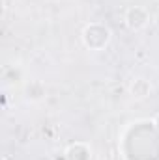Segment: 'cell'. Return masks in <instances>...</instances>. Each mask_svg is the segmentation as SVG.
Returning <instances> with one entry per match:
<instances>
[{"label": "cell", "instance_id": "1", "mask_svg": "<svg viewBox=\"0 0 159 160\" xmlns=\"http://www.w3.org/2000/svg\"><path fill=\"white\" fill-rule=\"evenodd\" d=\"M80 39L82 45L92 50V52H99V50H105L109 47V43L112 39V34L111 30L101 24V22H90L82 28V34H80Z\"/></svg>", "mask_w": 159, "mask_h": 160}, {"label": "cell", "instance_id": "2", "mask_svg": "<svg viewBox=\"0 0 159 160\" xmlns=\"http://www.w3.org/2000/svg\"><path fill=\"white\" fill-rule=\"evenodd\" d=\"M123 24L131 32H140L150 24V11L144 6H129L123 13Z\"/></svg>", "mask_w": 159, "mask_h": 160}, {"label": "cell", "instance_id": "3", "mask_svg": "<svg viewBox=\"0 0 159 160\" xmlns=\"http://www.w3.org/2000/svg\"><path fill=\"white\" fill-rule=\"evenodd\" d=\"M66 160H94V149L86 142H73L64 151Z\"/></svg>", "mask_w": 159, "mask_h": 160}, {"label": "cell", "instance_id": "4", "mask_svg": "<svg viewBox=\"0 0 159 160\" xmlns=\"http://www.w3.org/2000/svg\"><path fill=\"white\" fill-rule=\"evenodd\" d=\"M127 89H129V95H131L135 101H144V99H148V97L152 95L154 86H152L150 80L144 78V77H135V78L129 82Z\"/></svg>", "mask_w": 159, "mask_h": 160}, {"label": "cell", "instance_id": "5", "mask_svg": "<svg viewBox=\"0 0 159 160\" xmlns=\"http://www.w3.org/2000/svg\"><path fill=\"white\" fill-rule=\"evenodd\" d=\"M43 95H45V88L41 86L40 82H30L28 86H26V97L30 99V101H41L43 99Z\"/></svg>", "mask_w": 159, "mask_h": 160}, {"label": "cell", "instance_id": "6", "mask_svg": "<svg viewBox=\"0 0 159 160\" xmlns=\"http://www.w3.org/2000/svg\"><path fill=\"white\" fill-rule=\"evenodd\" d=\"M152 121H154V125H156V128L159 130V114H157V116H156V118H154Z\"/></svg>", "mask_w": 159, "mask_h": 160}]
</instances>
